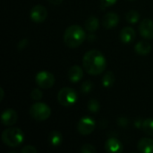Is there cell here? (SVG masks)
<instances>
[{
	"label": "cell",
	"mask_w": 153,
	"mask_h": 153,
	"mask_svg": "<svg viewBox=\"0 0 153 153\" xmlns=\"http://www.w3.org/2000/svg\"><path fill=\"white\" fill-rule=\"evenodd\" d=\"M136 32L132 27H125L120 32V39L124 43H131L134 40Z\"/></svg>",
	"instance_id": "obj_14"
},
{
	"label": "cell",
	"mask_w": 153,
	"mask_h": 153,
	"mask_svg": "<svg viewBox=\"0 0 153 153\" xmlns=\"http://www.w3.org/2000/svg\"><path fill=\"white\" fill-rule=\"evenodd\" d=\"M27 43H28V40L26 39H22L21 42H20V44H19V49L21 48V47H22V48H23L26 45H27Z\"/></svg>",
	"instance_id": "obj_28"
},
{
	"label": "cell",
	"mask_w": 153,
	"mask_h": 153,
	"mask_svg": "<svg viewBox=\"0 0 153 153\" xmlns=\"http://www.w3.org/2000/svg\"><path fill=\"white\" fill-rule=\"evenodd\" d=\"M83 76V71L79 65H74L68 70V79L71 82H78Z\"/></svg>",
	"instance_id": "obj_13"
},
{
	"label": "cell",
	"mask_w": 153,
	"mask_h": 153,
	"mask_svg": "<svg viewBox=\"0 0 153 153\" xmlns=\"http://www.w3.org/2000/svg\"><path fill=\"white\" fill-rule=\"evenodd\" d=\"M77 93L75 92V91L69 87L62 88L57 94V100L64 107L73 106L77 101Z\"/></svg>",
	"instance_id": "obj_5"
},
{
	"label": "cell",
	"mask_w": 153,
	"mask_h": 153,
	"mask_svg": "<svg viewBox=\"0 0 153 153\" xmlns=\"http://www.w3.org/2000/svg\"><path fill=\"white\" fill-rule=\"evenodd\" d=\"M23 133L17 127H10L5 129L2 134L3 143L11 148H14L22 144L23 142Z\"/></svg>",
	"instance_id": "obj_3"
},
{
	"label": "cell",
	"mask_w": 153,
	"mask_h": 153,
	"mask_svg": "<svg viewBox=\"0 0 153 153\" xmlns=\"http://www.w3.org/2000/svg\"><path fill=\"white\" fill-rule=\"evenodd\" d=\"M130 1H134V0H130Z\"/></svg>",
	"instance_id": "obj_31"
},
{
	"label": "cell",
	"mask_w": 153,
	"mask_h": 153,
	"mask_svg": "<svg viewBox=\"0 0 153 153\" xmlns=\"http://www.w3.org/2000/svg\"><path fill=\"white\" fill-rule=\"evenodd\" d=\"M100 25L99 19L95 16H90L86 21H85V28L88 31L90 32H94L98 30Z\"/></svg>",
	"instance_id": "obj_18"
},
{
	"label": "cell",
	"mask_w": 153,
	"mask_h": 153,
	"mask_svg": "<svg viewBox=\"0 0 153 153\" xmlns=\"http://www.w3.org/2000/svg\"><path fill=\"white\" fill-rule=\"evenodd\" d=\"M30 117L37 121H44L47 120L51 115L50 108L42 102L34 103L30 108Z\"/></svg>",
	"instance_id": "obj_4"
},
{
	"label": "cell",
	"mask_w": 153,
	"mask_h": 153,
	"mask_svg": "<svg viewBox=\"0 0 153 153\" xmlns=\"http://www.w3.org/2000/svg\"><path fill=\"white\" fill-rule=\"evenodd\" d=\"M30 16V19L34 22L39 23L46 20V18L48 16V11H47L46 7L43 5H40V4L35 5L34 7L31 8Z\"/></svg>",
	"instance_id": "obj_8"
},
{
	"label": "cell",
	"mask_w": 153,
	"mask_h": 153,
	"mask_svg": "<svg viewBox=\"0 0 153 153\" xmlns=\"http://www.w3.org/2000/svg\"><path fill=\"white\" fill-rule=\"evenodd\" d=\"M138 150L142 153H153V140L143 138L138 143Z\"/></svg>",
	"instance_id": "obj_15"
},
{
	"label": "cell",
	"mask_w": 153,
	"mask_h": 153,
	"mask_svg": "<svg viewBox=\"0 0 153 153\" xmlns=\"http://www.w3.org/2000/svg\"><path fill=\"white\" fill-rule=\"evenodd\" d=\"M0 92H1L0 100H3V98H4V90H3V88H0Z\"/></svg>",
	"instance_id": "obj_30"
},
{
	"label": "cell",
	"mask_w": 153,
	"mask_h": 153,
	"mask_svg": "<svg viewBox=\"0 0 153 153\" xmlns=\"http://www.w3.org/2000/svg\"><path fill=\"white\" fill-rule=\"evenodd\" d=\"M106 152L110 153H118L123 151V145L117 139L109 138L105 143Z\"/></svg>",
	"instance_id": "obj_12"
},
{
	"label": "cell",
	"mask_w": 153,
	"mask_h": 153,
	"mask_svg": "<svg viewBox=\"0 0 153 153\" xmlns=\"http://www.w3.org/2000/svg\"><path fill=\"white\" fill-rule=\"evenodd\" d=\"M37 149L31 145H26L21 150L22 153H37Z\"/></svg>",
	"instance_id": "obj_26"
},
{
	"label": "cell",
	"mask_w": 153,
	"mask_h": 153,
	"mask_svg": "<svg viewBox=\"0 0 153 153\" xmlns=\"http://www.w3.org/2000/svg\"><path fill=\"white\" fill-rule=\"evenodd\" d=\"M88 109L91 111V112H93V113H96L100 110V102L97 100H91L89 102H88Z\"/></svg>",
	"instance_id": "obj_22"
},
{
	"label": "cell",
	"mask_w": 153,
	"mask_h": 153,
	"mask_svg": "<svg viewBox=\"0 0 153 153\" xmlns=\"http://www.w3.org/2000/svg\"><path fill=\"white\" fill-rule=\"evenodd\" d=\"M139 31L146 39H153V21L151 19H144L139 25Z\"/></svg>",
	"instance_id": "obj_9"
},
{
	"label": "cell",
	"mask_w": 153,
	"mask_h": 153,
	"mask_svg": "<svg viewBox=\"0 0 153 153\" xmlns=\"http://www.w3.org/2000/svg\"><path fill=\"white\" fill-rule=\"evenodd\" d=\"M85 39L86 33L84 30L77 24L69 26L64 33V42L68 48H74L81 46Z\"/></svg>",
	"instance_id": "obj_2"
},
{
	"label": "cell",
	"mask_w": 153,
	"mask_h": 153,
	"mask_svg": "<svg viewBox=\"0 0 153 153\" xmlns=\"http://www.w3.org/2000/svg\"><path fill=\"white\" fill-rule=\"evenodd\" d=\"M140 18V15H139V13L135 10H132V11H129L127 13H126V21L130 23H135L138 22Z\"/></svg>",
	"instance_id": "obj_21"
},
{
	"label": "cell",
	"mask_w": 153,
	"mask_h": 153,
	"mask_svg": "<svg viewBox=\"0 0 153 153\" xmlns=\"http://www.w3.org/2000/svg\"><path fill=\"white\" fill-rule=\"evenodd\" d=\"M143 130L150 136H153V118H147L142 124Z\"/></svg>",
	"instance_id": "obj_19"
},
{
	"label": "cell",
	"mask_w": 153,
	"mask_h": 153,
	"mask_svg": "<svg viewBox=\"0 0 153 153\" xmlns=\"http://www.w3.org/2000/svg\"><path fill=\"white\" fill-rule=\"evenodd\" d=\"M81 152L82 153H96V149L93 145L91 144H84L81 148Z\"/></svg>",
	"instance_id": "obj_23"
},
{
	"label": "cell",
	"mask_w": 153,
	"mask_h": 153,
	"mask_svg": "<svg viewBox=\"0 0 153 153\" xmlns=\"http://www.w3.org/2000/svg\"><path fill=\"white\" fill-rule=\"evenodd\" d=\"M92 87H93V84L90 81H86L82 84V91L84 93L90 92L92 90Z\"/></svg>",
	"instance_id": "obj_25"
},
{
	"label": "cell",
	"mask_w": 153,
	"mask_h": 153,
	"mask_svg": "<svg viewBox=\"0 0 153 153\" xmlns=\"http://www.w3.org/2000/svg\"><path fill=\"white\" fill-rule=\"evenodd\" d=\"M117 2V0H100V4H101V6L103 8L105 7H109L113 4H115Z\"/></svg>",
	"instance_id": "obj_27"
},
{
	"label": "cell",
	"mask_w": 153,
	"mask_h": 153,
	"mask_svg": "<svg viewBox=\"0 0 153 153\" xmlns=\"http://www.w3.org/2000/svg\"><path fill=\"white\" fill-rule=\"evenodd\" d=\"M82 65L89 74L98 75L105 71L107 67V61L100 51L92 49L86 52L83 56Z\"/></svg>",
	"instance_id": "obj_1"
},
{
	"label": "cell",
	"mask_w": 153,
	"mask_h": 153,
	"mask_svg": "<svg viewBox=\"0 0 153 153\" xmlns=\"http://www.w3.org/2000/svg\"><path fill=\"white\" fill-rule=\"evenodd\" d=\"M115 75L114 74L111 72V71H108L104 76H103V79H102V84L104 87H110L114 84L115 82Z\"/></svg>",
	"instance_id": "obj_20"
},
{
	"label": "cell",
	"mask_w": 153,
	"mask_h": 153,
	"mask_svg": "<svg viewBox=\"0 0 153 153\" xmlns=\"http://www.w3.org/2000/svg\"><path fill=\"white\" fill-rule=\"evenodd\" d=\"M134 49H135L137 54L142 55V56H146L151 52L152 47H151V44L149 42L144 41V40H141L136 44Z\"/></svg>",
	"instance_id": "obj_16"
},
{
	"label": "cell",
	"mask_w": 153,
	"mask_h": 153,
	"mask_svg": "<svg viewBox=\"0 0 153 153\" xmlns=\"http://www.w3.org/2000/svg\"><path fill=\"white\" fill-rule=\"evenodd\" d=\"M52 4H59L63 2V0H48Z\"/></svg>",
	"instance_id": "obj_29"
},
{
	"label": "cell",
	"mask_w": 153,
	"mask_h": 153,
	"mask_svg": "<svg viewBox=\"0 0 153 153\" xmlns=\"http://www.w3.org/2000/svg\"><path fill=\"white\" fill-rule=\"evenodd\" d=\"M17 118H18L17 113L13 109H11V108L4 110L1 116V121L3 125L6 126H11L14 125L17 121Z\"/></svg>",
	"instance_id": "obj_10"
},
{
	"label": "cell",
	"mask_w": 153,
	"mask_h": 153,
	"mask_svg": "<svg viewBox=\"0 0 153 153\" xmlns=\"http://www.w3.org/2000/svg\"><path fill=\"white\" fill-rule=\"evenodd\" d=\"M36 83L42 89H49L55 83L54 75L47 71H41L38 73L35 76Z\"/></svg>",
	"instance_id": "obj_6"
},
{
	"label": "cell",
	"mask_w": 153,
	"mask_h": 153,
	"mask_svg": "<svg viewBox=\"0 0 153 153\" xmlns=\"http://www.w3.org/2000/svg\"><path fill=\"white\" fill-rule=\"evenodd\" d=\"M30 97L34 100H39L42 98V91L39 89H34L30 92Z\"/></svg>",
	"instance_id": "obj_24"
},
{
	"label": "cell",
	"mask_w": 153,
	"mask_h": 153,
	"mask_svg": "<svg viewBox=\"0 0 153 153\" xmlns=\"http://www.w3.org/2000/svg\"><path fill=\"white\" fill-rule=\"evenodd\" d=\"M119 22V16L116 13H108L102 19V25L106 29H112Z\"/></svg>",
	"instance_id": "obj_11"
},
{
	"label": "cell",
	"mask_w": 153,
	"mask_h": 153,
	"mask_svg": "<svg viewBox=\"0 0 153 153\" xmlns=\"http://www.w3.org/2000/svg\"><path fill=\"white\" fill-rule=\"evenodd\" d=\"M63 141V136L60 132L58 131H52L48 137L49 144L53 147H58Z\"/></svg>",
	"instance_id": "obj_17"
},
{
	"label": "cell",
	"mask_w": 153,
	"mask_h": 153,
	"mask_svg": "<svg viewBox=\"0 0 153 153\" xmlns=\"http://www.w3.org/2000/svg\"><path fill=\"white\" fill-rule=\"evenodd\" d=\"M95 126H96L95 121L91 117H83L78 122L77 130L82 135H89L94 131Z\"/></svg>",
	"instance_id": "obj_7"
}]
</instances>
